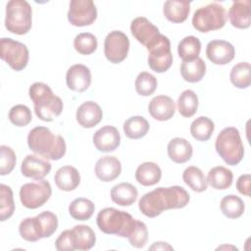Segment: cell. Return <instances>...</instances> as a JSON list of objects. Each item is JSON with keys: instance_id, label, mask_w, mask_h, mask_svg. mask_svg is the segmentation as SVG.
I'll use <instances>...</instances> for the list:
<instances>
[{"instance_id": "cell-1", "label": "cell", "mask_w": 251, "mask_h": 251, "mask_svg": "<svg viewBox=\"0 0 251 251\" xmlns=\"http://www.w3.org/2000/svg\"><path fill=\"white\" fill-rule=\"evenodd\" d=\"M188 202V192L181 186L174 185L158 187L145 193L138 202V208L144 216L155 218L166 210L184 208Z\"/></svg>"}, {"instance_id": "cell-2", "label": "cell", "mask_w": 251, "mask_h": 251, "mask_svg": "<svg viewBox=\"0 0 251 251\" xmlns=\"http://www.w3.org/2000/svg\"><path fill=\"white\" fill-rule=\"evenodd\" d=\"M27 145L35 154L47 160H60L66 153L65 139L46 126H36L27 135Z\"/></svg>"}, {"instance_id": "cell-3", "label": "cell", "mask_w": 251, "mask_h": 251, "mask_svg": "<svg viewBox=\"0 0 251 251\" xmlns=\"http://www.w3.org/2000/svg\"><path fill=\"white\" fill-rule=\"evenodd\" d=\"M29 98L33 102L36 116L44 122H52L63 111L62 99L55 95L52 89L43 82H34L28 90Z\"/></svg>"}, {"instance_id": "cell-4", "label": "cell", "mask_w": 251, "mask_h": 251, "mask_svg": "<svg viewBox=\"0 0 251 251\" xmlns=\"http://www.w3.org/2000/svg\"><path fill=\"white\" fill-rule=\"evenodd\" d=\"M96 223L99 229L106 234L128 237L135 226L136 220L125 211L104 208L98 213Z\"/></svg>"}, {"instance_id": "cell-5", "label": "cell", "mask_w": 251, "mask_h": 251, "mask_svg": "<svg viewBox=\"0 0 251 251\" xmlns=\"http://www.w3.org/2000/svg\"><path fill=\"white\" fill-rule=\"evenodd\" d=\"M57 228V216L50 211H44L33 218L23 220L19 226V232L23 239L35 242L41 238L50 237Z\"/></svg>"}, {"instance_id": "cell-6", "label": "cell", "mask_w": 251, "mask_h": 251, "mask_svg": "<svg viewBox=\"0 0 251 251\" xmlns=\"http://www.w3.org/2000/svg\"><path fill=\"white\" fill-rule=\"evenodd\" d=\"M215 148L220 157L229 166L237 165L244 156V147L239 130L233 126L226 127L218 134Z\"/></svg>"}, {"instance_id": "cell-7", "label": "cell", "mask_w": 251, "mask_h": 251, "mask_svg": "<svg viewBox=\"0 0 251 251\" xmlns=\"http://www.w3.org/2000/svg\"><path fill=\"white\" fill-rule=\"evenodd\" d=\"M31 7L27 1L11 0L6 5L5 27L15 34H25L31 28Z\"/></svg>"}, {"instance_id": "cell-8", "label": "cell", "mask_w": 251, "mask_h": 251, "mask_svg": "<svg viewBox=\"0 0 251 251\" xmlns=\"http://www.w3.org/2000/svg\"><path fill=\"white\" fill-rule=\"evenodd\" d=\"M226 22V12L223 5L210 3L197 9L192 17L193 27L200 32L222 28Z\"/></svg>"}, {"instance_id": "cell-9", "label": "cell", "mask_w": 251, "mask_h": 251, "mask_svg": "<svg viewBox=\"0 0 251 251\" xmlns=\"http://www.w3.org/2000/svg\"><path fill=\"white\" fill-rule=\"evenodd\" d=\"M52 188L47 180L39 179L22 185L20 200L27 209H36L43 206L50 198Z\"/></svg>"}, {"instance_id": "cell-10", "label": "cell", "mask_w": 251, "mask_h": 251, "mask_svg": "<svg viewBox=\"0 0 251 251\" xmlns=\"http://www.w3.org/2000/svg\"><path fill=\"white\" fill-rule=\"evenodd\" d=\"M0 57L14 71L20 72L26 67L29 53L24 43L12 38L3 37L0 40Z\"/></svg>"}, {"instance_id": "cell-11", "label": "cell", "mask_w": 251, "mask_h": 251, "mask_svg": "<svg viewBox=\"0 0 251 251\" xmlns=\"http://www.w3.org/2000/svg\"><path fill=\"white\" fill-rule=\"evenodd\" d=\"M148 65L150 69L156 73H164L168 71L173 64V54L171 51L170 39L160 34L159 38L147 48Z\"/></svg>"}, {"instance_id": "cell-12", "label": "cell", "mask_w": 251, "mask_h": 251, "mask_svg": "<svg viewBox=\"0 0 251 251\" xmlns=\"http://www.w3.org/2000/svg\"><path fill=\"white\" fill-rule=\"evenodd\" d=\"M129 50V39L121 30H113L107 34L104 41V54L107 60L113 64L123 62Z\"/></svg>"}, {"instance_id": "cell-13", "label": "cell", "mask_w": 251, "mask_h": 251, "mask_svg": "<svg viewBox=\"0 0 251 251\" xmlns=\"http://www.w3.org/2000/svg\"><path fill=\"white\" fill-rule=\"evenodd\" d=\"M97 18V9L91 0H72L68 12V21L75 26L93 24Z\"/></svg>"}, {"instance_id": "cell-14", "label": "cell", "mask_w": 251, "mask_h": 251, "mask_svg": "<svg viewBox=\"0 0 251 251\" xmlns=\"http://www.w3.org/2000/svg\"><path fill=\"white\" fill-rule=\"evenodd\" d=\"M130 31L134 38L146 48L150 47L161 34L159 28L144 17H137L131 22Z\"/></svg>"}, {"instance_id": "cell-15", "label": "cell", "mask_w": 251, "mask_h": 251, "mask_svg": "<svg viewBox=\"0 0 251 251\" xmlns=\"http://www.w3.org/2000/svg\"><path fill=\"white\" fill-rule=\"evenodd\" d=\"M51 171L50 162L39 155H27L21 165V172L25 177L43 179Z\"/></svg>"}, {"instance_id": "cell-16", "label": "cell", "mask_w": 251, "mask_h": 251, "mask_svg": "<svg viewBox=\"0 0 251 251\" xmlns=\"http://www.w3.org/2000/svg\"><path fill=\"white\" fill-rule=\"evenodd\" d=\"M207 58L216 65H226L231 62L235 55V49L231 43L226 40L215 39L206 47Z\"/></svg>"}, {"instance_id": "cell-17", "label": "cell", "mask_w": 251, "mask_h": 251, "mask_svg": "<svg viewBox=\"0 0 251 251\" xmlns=\"http://www.w3.org/2000/svg\"><path fill=\"white\" fill-rule=\"evenodd\" d=\"M93 144L100 152L115 151L120 143L121 136L117 127L113 126H104L93 134Z\"/></svg>"}, {"instance_id": "cell-18", "label": "cell", "mask_w": 251, "mask_h": 251, "mask_svg": "<svg viewBox=\"0 0 251 251\" xmlns=\"http://www.w3.org/2000/svg\"><path fill=\"white\" fill-rule=\"evenodd\" d=\"M66 82L67 86L73 91H85L91 83V72L89 68L82 64L73 65L67 71Z\"/></svg>"}, {"instance_id": "cell-19", "label": "cell", "mask_w": 251, "mask_h": 251, "mask_svg": "<svg viewBox=\"0 0 251 251\" xmlns=\"http://www.w3.org/2000/svg\"><path fill=\"white\" fill-rule=\"evenodd\" d=\"M75 118L79 126L85 128H91L101 122L103 112L96 102L86 101L77 108Z\"/></svg>"}, {"instance_id": "cell-20", "label": "cell", "mask_w": 251, "mask_h": 251, "mask_svg": "<svg viewBox=\"0 0 251 251\" xmlns=\"http://www.w3.org/2000/svg\"><path fill=\"white\" fill-rule=\"evenodd\" d=\"M148 112L155 120L164 122L173 118L176 113V105L171 97L167 95H158L150 101Z\"/></svg>"}, {"instance_id": "cell-21", "label": "cell", "mask_w": 251, "mask_h": 251, "mask_svg": "<svg viewBox=\"0 0 251 251\" xmlns=\"http://www.w3.org/2000/svg\"><path fill=\"white\" fill-rule=\"evenodd\" d=\"M121 172V162L115 156H104L96 162L95 175L102 181L109 182L116 179Z\"/></svg>"}, {"instance_id": "cell-22", "label": "cell", "mask_w": 251, "mask_h": 251, "mask_svg": "<svg viewBox=\"0 0 251 251\" xmlns=\"http://www.w3.org/2000/svg\"><path fill=\"white\" fill-rule=\"evenodd\" d=\"M230 24L236 28H248L251 24L250 1L241 0L232 3L228 11Z\"/></svg>"}, {"instance_id": "cell-23", "label": "cell", "mask_w": 251, "mask_h": 251, "mask_svg": "<svg viewBox=\"0 0 251 251\" xmlns=\"http://www.w3.org/2000/svg\"><path fill=\"white\" fill-rule=\"evenodd\" d=\"M54 180L59 189L63 191H72L78 186L80 176L75 167L64 166L57 170Z\"/></svg>"}, {"instance_id": "cell-24", "label": "cell", "mask_w": 251, "mask_h": 251, "mask_svg": "<svg viewBox=\"0 0 251 251\" xmlns=\"http://www.w3.org/2000/svg\"><path fill=\"white\" fill-rule=\"evenodd\" d=\"M192 153L193 148L191 144L184 138H173L168 144V156L176 164H183L190 160Z\"/></svg>"}, {"instance_id": "cell-25", "label": "cell", "mask_w": 251, "mask_h": 251, "mask_svg": "<svg viewBox=\"0 0 251 251\" xmlns=\"http://www.w3.org/2000/svg\"><path fill=\"white\" fill-rule=\"evenodd\" d=\"M190 12V2L180 0H168L164 4L163 13L165 18L175 24L184 22Z\"/></svg>"}, {"instance_id": "cell-26", "label": "cell", "mask_w": 251, "mask_h": 251, "mask_svg": "<svg viewBox=\"0 0 251 251\" xmlns=\"http://www.w3.org/2000/svg\"><path fill=\"white\" fill-rule=\"evenodd\" d=\"M138 196V191L134 185L129 182H121L111 189V199L120 206L132 205Z\"/></svg>"}, {"instance_id": "cell-27", "label": "cell", "mask_w": 251, "mask_h": 251, "mask_svg": "<svg viewBox=\"0 0 251 251\" xmlns=\"http://www.w3.org/2000/svg\"><path fill=\"white\" fill-rule=\"evenodd\" d=\"M161 176L160 167L153 162H144L135 171V179L143 186H151L158 183Z\"/></svg>"}, {"instance_id": "cell-28", "label": "cell", "mask_w": 251, "mask_h": 251, "mask_svg": "<svg viewBox=\"0 0 251 251\" xmlns=\"http://www.w3.org/2000/svg\"><path fill=\"white\" fill-rule=\"evenodd\" d=\"M233 179V174L226 167L218 166L212 168L207 176V182L215 189L224 190L228 188Z\"/></svg>"}, {"instance_id": "cell-29", "label": "cell", "mask_w": 251, "mask_h": 251, "mask_svg": "<svg viewBox=\"0 0 251 251\" xmlns=\"http://www.w3.org/2000/svg\"><path fill=\"white\" fill-rule=\"evenodd\" d=\"M180 74L182 78L188 82L200 81L206 74V64L201 58H196L192 61L182 62L180 66Z\"/></svg>"}, {"instance_id": "cell-30", "label": "cell", "mask_w": 251, "mask_h": 251, "mask_svg": "<svg viewBox=\"0 0 251 251\" xmlns=\"http://www.w3.org/2000/svg\"><path fill=\"white\" fill-rule=\"evenodd\" d=\"M75 238V250L86 251L91 249L96 241L93 229L85 225H77L72 228Z\"/></svg>"}, {"instance_id": "cell-31", "label": "cell", "mask_w": 251, "mask_h": 251, "mask_svg": "<svg viewBox=\"0 0 251 251\" xmlns=\"http://www.w3.org/2000/svg\"><path fill=\"white\" fill-rule=\"evenodd\" d=\"M201 51L200 40L193 35L185 36L177 45V53L182 62L192 61L199 57Z\"/></svg>"}, {"instance_id": "cell-32", "label": "cell", "mask_w": 251, "mask_h": 251, "mask_svg": "<svg viewBox=\"0 0 251 251\" xmlns=\"http://www.w3.org/2000/svg\"><path fill=\"white\" fill-rule=\"evenodd\" d=\"M148 121L141 116H133L124 124V132L130 139H139L146 135L149 130Z\"/></svg>"}, {"instance_id": "cell-33", "label": "cell", "mask_w": 251, "mask_h": 251, "mask_svg": "<svg viewBox=\"0 0 251 251\" xmlns=\"http://www.w3.org/2000/svg\"><path fill=\"white\" fill-rule=\"evenodd\" d=\"M215 129L214 122L208 117L196 118L190 126V133L198 141H207L211 138Z\"/></svg>"}, {"instance_id": "cell-34", "label": "cell", "mask_w": 251, "mask_h": 251, "mask_svg": "<svg viewBox=\"0 0 251 251\" xmlns=\"http://www.w3.org/2000/svg\"><path fill=\"white\" fill-rule=\"evenodd\" d=\"M95 210V206L89 199L79 197L71 202L69 206V213L71 217L76 221L89 220Z\"/></svg>"}, {"instance_id": "cell-35", "label": "cell", "mask_w": 251, "mask_h": 251, "mask_svg": "<svg viewBox=\"0 0 251 251\" xmlns=\"http://www.w3.org/2000/svg\"><path fill=\"white\" fill-rule=\"evenodd\" d=\"M182 179L193 191L203 192L207 189V179L203 172L195 166H190L184 170Z\"/></svg>"}, {"instance_id": "cell-36", "label": "cell", "mask_w": 251, "mask_h": 251, "mask_svg": "<svg viewBox=\"0 0 251 251\" xmlns=\"http://www.w3.org/2000/svg\"><path fill=\"white\" fill-rule=\"evenodd\" d=\"M221 211L228 219H237L241 217L245 210L242 199L236 195H226L221 200Z\"/></svg>"}, {"instance_id": "cell-37", "label": "cell", "mask_w": 251, "mask_h": 251, "mask_svg": "<svg viewBox=\"0 0 251 251\" xmlns=\"http://www.w3.org/2000/svg\"><path fill=\"white\" fill-rule=\"evenodd\" d=\"M198 104L196 93L191 89H187L181 92L177 99V110L182 117L190 118L197 112Z\"/></svg>"}, {"instance_id": "cell-38", "label": "cell", "mask_w": 251, "mask_h": 251, "mask_svg": "<svg viewBox=\"0 0 251 251\" xmlns=\"http://www.w3.org/2000/svg\"><path fill=\"white\" fill-rule=\"evenodd\" d=\"M250 68L251 67L248 62H240L232 67L229 78L235 87L243 89L250 85Z\"/></svg>"}, {"instance_id": "cell-39", "label": "cell", "mask_w": 251, "mask_h": 251, "mask_svg": "<svg viewBox=\"0 0 251 251\" xmlns=\"http://www.w3.org/2000/svg\"><path fill=\"white\" fill-rule=\"evenodd\" d=\"M15 211L13 191L10 186L0 184V219L1 222L8 220Z\"/></svg>"}, {"instance_id": "cell-40", "label": "cell", "mask_w": 251, "mask_h": 251, "mask_svg": "<svg viewBox=\"0 0 251 251\" xmlns=\"http://www.w3.org/2000/svg\"><path fill=\"white\" fill-rule=\"evenodd\" d=\"M97 46V38L90 32L78 33L74 39V47L81 55H90L94 53Z\"/></svg>"}, {"instance_id": "cell-41", "label": "cell", "mask_w": 251, "mask_h": 251, "mask_svg": "<svg viewBox=\"0 0 251 251\" xmlns=\"http://www.w3.org/2000/svg\"><path fill=\"white\" fill-rule=\"evenodd\" d=\"M157 78L147 72H141L137 75L134 82L135 90L141 96H149L153 94L157 88Z\"/></svg>"}, {"instance_id": "cell-42", "label": "cell", "mask_w": 251, "mask_h": 251, "mask_svg": "<svg viewBox=\"0 0 251 251\" xmlns=\"http://www.w3.org/2000/svg\"><path fill=\"white\" fill-rule=\"evenodd\" d=\"M8 117L10 122L17 126H25L31 122L32 119L29 108L23 104L13 106L9 111Z\"/></svg>"}, {"instance_id": "cell-43", "label": "cell", "mask_w": 251, "mask_h": 251, "mask_svg": "<svg viewBox=\"0 0 251 251\" xmlns=\"http://www.w3.org/2000/svg\"><path fill=\"white\" fill-rule=\"evenodd\" d=\"M16 154L14 150L6 145L0 146V175H9L16 165Z\"/></svg>"}, {"instance_id": "cell-44", "label": "cell", "mask_w": 251, "mask_h": 251, "mask_svg": "<svg viewBox=\"0 0 251 251\" xmlns=\"http://www.w3.org/2000/svg\"><path fill=\"white\" fill-rule=\"evenodd\" d=\"M127 238L131 246L135 248L144 247L148 240V229L146 225L143 222L136 220L135 226Z\"/></svg>"}, {"instance_id": "cell-45", "label": "cell", "mask_w": 251, "mask_h": 251, "mask_svg": "<svg viewBox=\"0 0 251 251\" xmlns=\"http://www.w3.org/2000/svg\"><path fill=\"white\" fill-rule=\"evenodd\" d=\"M55 247L59 251H73L75 248V238L72 229H66L55 241Z\"/></svg>"}, {"instance_id": "cell-46", "label": "cell", "mask_w": 251, "mask_h": 251, "mask_svg": "<svg viewBox=\"0 0 251 251\" xmlns=\"http://www.w3.org/2000/svg\"><path fill=\"white\" fill-rule=\"evenodd\" d=\"M250 180H251V176L249 174L241 175L237 178L236 188L239 191V193L245 196H250Z\"/></svg>"}, {"instance_id": "cell-47", "label": "cell", "mask_w": 251, "mask_h": 251, "mask_svg": "<svg viewBox=\"0 0 251 251\" xmlns=\"http://www.w3.org/2000/svg\"><path fill=\"white\" fill-rule=\"evenodd\" d=\"M174 248L169 245L167 242H155L151 247L150 250H173Z\"/></svg>"}]
</instances>
